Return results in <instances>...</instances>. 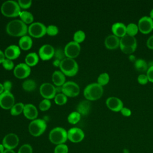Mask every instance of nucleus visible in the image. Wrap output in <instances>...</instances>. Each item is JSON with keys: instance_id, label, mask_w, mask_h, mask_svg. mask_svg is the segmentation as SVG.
I'll use <instances>...</instances> for the list:
<instances>
[{"instance_id": "de8ad7c7", "label": "nucleus", "mask_w": 153, "mask_h": 153, "mask_svg": "<svg viewBox=\"0 0 153 153\" xmlns=\"http://www.w3.org/2000/svg\"><path fill=\"white\" fill-rule=\"evenodd\" d=\"M146 46L149 49L153 50V35H151L146 40Z\"/></svg>"}, {"instance_id": "473e14b6", "label": "nucleus", "mask_w": 153, "mask_h": 153, "mask_svg": "<svg viewBox=\"0 0 153 153\" xmlns=\"http://www.w3.org/2000/svg\"><path fill=\"white\" fill-rule=\"evenodd\" d=\"M109 75L107 72H103L100 74L97 78V83L103 86L108 83L109 81Z\"/></svg>"}, {"instance_id": "4468645a", "label": "nucleus", "mask_w": 153, "mask_h": 153, "mask_svg": "<svg viewBox=\"0 0 153 153\" xmlns=\"http://www.w3.org/2000/svg\"><path fill=\"white\" fill-rule=\"evenodd\" d=\"M39 93L44 99H51L56 95V87L51 83L44 82L39 87Z\"/></svg>"}, {"instance_id": "58836bf2", "label": "nucleus", "mask_w": 153, "mask_h": 153, "mask_svg": "<svg viewBox=\"0 0 153 153\" xmlns=\"http://www.w3.org/2000/svg\"><path fill=\"white\" fill-rule=\"evenodd\" d=\"M17 153H33V148L30 144L25 143L20 147Z\"/></svg>"}, {"instance_id": "72a5a7b5", "label": "nucleus", "mask_w": 153, "mask_h": 153, "mask_svg": "<svg viewBox=\"0 0 153 153\" xmlns=\"http://www.w3.org/2000/svg\"><path fill=\"white\" fill-rule=\"evenodd\" d=\"M68 100L67 96L63 93H58L54 97V102L58 105H65Z\"/></svg>"}, {"instance_id": "393cba45", "label": "nucleus", "mask_w": 153, "mask_h": 153, "mask_svg": "<svg viewBox=\"0 0 153 153\" xmlns=\"http://www.w3.org/2000/svg\"><path fill=\"white\" fill-rule=\"evenodd\" d=\"M33 44L32 38L27 35L22 36L19 41V45L20 49L23 50H28L30 49Z\"/></svg>"}, {"instance_id": "5fc2aeb1", "label": "nucleus", "mask_w": 153, "mask_h": 153, "mask_svg": "<svg viewBox=\"0 0 153 153\" xmlns=\"http://www.w3.org/2000/svg\"><path fill=\"white\" fill-rule=\"evenodd\" d=\"M56 93L57 92H62V86H56Z\"/></svg>"}, {"instance_id": "20e7f679", "label": "nucleus", "mask_w": 153, "mask_h": 153, "mask_svg": "<svg viewBox=\"0 0 153 153\" xmlns=\"http://www.w3.org/2000/svg\"><path fill=\"white\" fill-rule=\"evenodd\" d=\"M48 139L56 145L65 143L68 140V131L61 127H54L50 131Z\"/></svg>"}, {"instance_id": "4c0bfd02", "label": "nucleus", "mask_w": 153, "mask_h": 153, "mask_svg": "<svg viewBox=\"0 0 153 153\" xmlns=\"http://www.w3.org/2000/svg\"><path fill=\"white\" fill-rule=\"evenodd\" d=\"M68 146L65 143L56 145L54 149V153H68Z\"/></svg>"}, {"instance_id": "4d7b16f0", "label": "nucleus", "mask_w": 153, "mask_h": 153, "mask_svg": "<svg viewBox=\"0 0 153 153\" xmlns=\"http://www.w3.org/2000/svg\"><path fill=\"white\" fill-rule=\"evenodd\" d=\"M149 16H150V17L152 18L153 19V8L151 9V10L150 11V13H149Z\"/></svg>"}, {"instance_id": "c756f323", "label": "nucleus", "mask_w": 153, "mask_h": 153, "mask_svg": "<svg viewBox=\"0 0 153 153\" xmlns=\"http://www.w3.org/2000/svg\"><path fill=\"white\" fill-rule=\"evenodd\" d=\"M24 106L25 105L21 102L14 104L13 106L10 109V114L13 116L20 115L23 111Z\"/></svg>"}, {"instance_id": "864d4df0", "label": "nucleus", "mask_w": 153, "mask_h": 153, "mask_svg": "<svg viewBox=\"0 0 153 153\" xmlns=\"http://www.w3.org/2000/svg\"><path fill=\"white\" fill-rule=\"evenodd\" d=\"M4 153H16L14 150L12 149H5Z\"/></svg>"}, {"instance_id": "1a4fd4ad", "label": "nucleus", "mask_w": 153, "mask_h": 153, "mask_svg": "<svg viewBox=\"0 0 153 153\" xmlns=\"http://www.w3.org/2000/svg\"><path fill=\"white\" fill-rule=\"evenodd\" d=\"M62 93L68 97H76L80 91L79 85L74 81H67L62 86Z\"/></svg>"}, {"instance_id": "a211bd4d", "label": "nucleus", "mask_w": 153, "mask_h": 153, "mask_svg": "<svg viewBox=\"0 0 153 153\" xmlns=\"http://www.w3.org/2000/svg\"><path fill=\"white\" fill-rule=\"evenodd\" d=\"M106 105L109 109L114 112H119L124 107L123 102L115 96L108 97L106 100Z\"/></svg>"}, {"instance_id": "f8f14e48", "label": "nucleus", "mask_w": 153, "mask_h": 153, "mask_svg": "<svg viewBox=\"0 0 153 153\" xmlns=\"http://www.w3.org/2000/svg\"><path fill=\"white\" fill-rule=\"evenodd\" d=\"M19 143V138L18 136L13 133H10L6 134L2 141V144L5 149H15Z\"/></svg>"}, {"instance_id": "603ef678", "label": "nucleus", "mask_w": 153, "mask_h": 153, "mask_svg": "<svg viewBox=\"0 0 153 153\" xmlns=\"http://www.w3.org/2000/svg\"><path fill=\"white\" fill-rule=\"evenodd\" d=\"M5 150L4 146L2 143H0V153H4V151Z\"/></svg>"}, {"instance_id": "4be33fe9", "label": "nucleus", "mask_w": 153, "mask_h": 153, "mask_svg": "<svg viewBox=\"0 0 153 153\" xmlns=\"http://www.w3.org/2000/svg\"><path fill=\"white\" fill-rule=\"evenodd\" d=\"M111 30L114 35L121 38L126 34V25L122 22H115L112 24Z\"/></svg>"}, {"instance_id": "0eeeda50", "label": "nucleus", "mask_w": 153, "mask_h": 153, "mask_svg": "<svg viewBox=\"0 0 153 153\" xmlns=\"http://www.w3.org/2000/svg\"><path fill=\"white\" fill-rule=\"evenodd\" d=\"M47 128V123L43 119L36 118L32 120L28 126L30 134L34 137H38L42 134Z\"/></svg>"}, {"instance_id": "6e6552de", "label": "nucleus", "mask_w": 153, "mask_h": 153, "mask_svg": "<svg viewBox=\"0 0 153 153\" xmlns=\"http://www.w3.org/2000/svg\"><path fill=\"white\" fill-rule=\"evenodd\" d=\"M47 27L41 22H34L30 25L28 27V32L30 35L34 38H41L46 34Z\"/></svg>"}, {"instance_id": "a18cd8bd", "label": "nucleus", "mask_w": 153, "mask_h": 153, "mask_svg": "<svg viewBox=\"0 0 153 153\" xmlns=\"http://www.w3.org/2000/svg\"><path fill=\"white\" fill-rule=\"evenodd\" d=\"M3 87H4V91H10L12 88V82L9 81L7 80L4 82Z\"/></svg>"}, {"instance_id": "a878e982", "label": "nucleus", "mask_w": 153, "mask_h": 153, "mask_svg": "<svg viewBox=\"0 0 153 153\" xmlns=\"http://www.w3.org/2000/svg\"><path fill=\"white\" fill-rule=\"evenodd\" d=\"M25 61V63L27 65L29 66L30 67L33 66L38 63L39 56L35 52L29 53L26 56Z\"/></svg>"}, {"instance_id": "ea45409f", "label": "nucleus", "mask_w": 153, "mask_h": 153, "mask_svg": "<svg viewBox=\"0 0 153 153\" xmlns=\"http://www.w3.org/2000/svg\"><path fill=\"white\" fill-rule=\"evenodd\" d=\"M58 32H59V29L55 25H51L47 27L46 33L50 36H55L58 33Z\"/></svg>"}, {"instance_id": "f704fd0d", "label": "nucleus", "mask_w": 153, "mask_h": 153, "mask_svg": "<svg viewBox=\"0 0 153 153\" xmlns=\"http://www.w3.org/2000/svg\"><path fill=\"white\" fill-rule=\"evenodd\" d=\"M74 41L79 44L82 42L85 38V33L84 31L81 30H77L75 32L74 35Z\"/></svg>"}, {"instance_id": "09e8293b", "label": "nucleus", "mask_w": 153, "mask_h": 153, "mask_svg": "<svg viewBox=\"0 0 153 153\" xmlns=\"http://www.w3.org/2000/svg\"><path fill=\"white\" fill-rule=\"evenodd\" d=\"M5 59V56L4 53L0 50V63H2Z\"/></svg>"}, {"instance_id": "7ed1b4c3", "label": "nucleus", "mask_w": 153, "mask_h": 153, "mask_svg": "<svg viewBox=\"0 0 153 153\" xmlns=\"http://www.w3.org/2000/svg\"><path fill=\"white\" fill-rule=\"evenodd\" d=\"M1 13L8 17H15L20 15V7L17 1L8 0L5 1L1 7Z\"/></svg>"}, {"instance_id": "423d86ee", "label": "nucleus", "mask_w": 153, "mask_h": 153, "mask_svg": "<svg viewBox=\"0 0 153 153\" xmlns=\"http://www.w3.org/2000/svg\"><path fill=\"white\" fill-rule=\"evenodd\" d=\"M59 68L60 71L68 76H73L75 75L78 71V65L74 59L66 57L60 64Z\"/></svg>"}, {"instance_id": "9b49d317", "label": "nucleus", "mask_w": 153, "mask_h": 153, "mask_svg": "<svg viewBox=\"0 0 153 153\" xmlns=\"http://www.w3.org/2000/svg\"><path fill=\"white\" fill-rule=\"evenodd\" d=\"M80 51L81 46L79 44L74 41L67 43L64 48L66 57L74 59L79 55Z\"/></svg>"}, {"instance_id": "cd10ccee", "label": "nucleus", "mask_w": 153, "mask_h": 153, "mask_svg": "<svg viewBox=\"0 0 153 153\" xmlns=\"http://www.w3.org/2000/svg\"><path fill=\"white\" fill-rule=\"evenodd\" d=\"M21 20L25 24L32 23L33 21V16L32 14L27 11H22L19 15Z\"/></svg>"}, {"instance_id": "6e6d98bb", "label": "nucleus", "mask_w": 153, "mask_h": 153, "mask_svg": "<svg viewBox=\"0 0 153 153\" xmlns=\"http://www.w3.org/2000/svg\"><path fill=\"white\" fill-rule=\"evenodd\" d=\"M4 91V90L3 84L0 82V94H1V93H2Z\"/></svg>"}, {"instance_id": "13d9d810", "label": "nucleus", "mask_w": 153, "mask_h": 153, "mask_svg": "<svg viewBox=\"0 0 153 153\" xmlns=\"http://www.w3.org/2000/svg\"><path fill=\"white\" fill-rule=\"evenodd\" d=\"M123 152L124 153H129V152H128V150H127V149H124V151H123Z\"/></svg>"}, {"instance_id": "ddd939ff", "label": "nucleus", "mask_w": 153, "mask_h": 153, "mask_svg": "<svg viewBox=\"0 0 153 153\" xmlns=\"http://www.w3.org/2000/svg\"><path fill=\"white\" fill-rule=\"evenodd\" d=\"M15 99L11 91H4L0 94V106L4 109H10L14 105Z\"/></svg>"}, {"instance_id": "9d476101", "label": "nucleus", "mask_w": 153, "mask_h": 153, "mask_svg": "<svg viewBox=\"0 0 153 153\" xmlns=\"http://www.w3.org/2000/svg\"><path fill=\"white\" fill-rule=\"evenodd\" d=\"M137 26L140 32L147 34L153 29V19L150 16H143L139 19Z\"/></svg>"}, {"instance_id": "c03bdc74", "label": "nucleus", "mask_w": 153, "mask_h": 153, "mask_svg": "<svg viewBox=\"0 0 153 153\" xmlns=\"http://www.w3.org/2000/svg\"><path fill=\"white\" fill-rule=\"evenodd\" d=\"M146 76L148 77V81L153 82V65L149 66L146 71Z\"/></svg>"}, {"instance_id": "3c124183", "label": "nucleus", "mask_w": 153, "mask_h": 153, "mask_svg": "<svg viewBox=\"0 0 153 153\" xmlns=\"http://www.w3.org/2000/svg\"><path fill=\"white\" fill-rule=\"evenodd\" d=\"M60 61L59 60H54L53 62V64L54 66H56V67H59L60 66Z\"/></svg>"}, {"instance_id": "412c9836", "label": "nucleus", "mask_w": 153, "mask_h": 153, "mask_svg": "<svg viewBox=\"0 0 153 153\" xmlns=\"http://www.w3.org/2000/svg\"><path fill=\"white\" fill-rule=\"evenodd\" d=\"M6 59L11 60L17 59L20 54V48L16 45H11L6 48L4 51Z\"/></svg>"}, {"instance_id": "37998d69", "label": "nucleus", "mask_w": 153, "mask_h": 153, "mask_svg": "<svg viewBox=\"0 0 153 153\" xmlns=\"http://www.w3.org/2000/svg\"><path fill=\"white\" fill-rule=\"evenodd\" d=\"M137 79L138 82L140 84H145L149 81L146 75L144 74H140V75H139Z\"/></svg>"}, {"instance_id": "c9c22d12", "label": "nucleus", "mask_w": 153, "mask_h": 153, "mask_svg": "<svg viewBox=\"0 0 153 153\" xmlns=\"http://www.w3.org/2000/svg\"><path fill=\"white\" fill-rule=\"evenodd\" d=\"M65 57H66V56L65 54L64 50H62L60 48H58L55 50V52L53 57H54V60H57L62 62L64 59H65Z\"/></svg>"}, {"instance_id": "b1692460", "label": "nucleus", "mask_w": 153, "mask_h": 153, "mask_svg": "<svg viewBox=\"0 0 153 153\" xmlns=\"http://www.w3.org/2000/svg\"><path fill=\"white\" fill-rule=\"evenodd\" d=\"M65 75L61 71H55L52 74V81L56 86H62L65 83Z\"/></svg>"}, {"instance_id": "49530a36", "label": "nucleus", "mask_w": 153, "mask_h": 153, "mask_svg": "<svg viewBox=\"0 0 153 153\" xmlns=\"http://www.w3.org/2000/svg\"><path fill=\"white\" fill-rule=\"evenodd\" d=\"M121 113L123 115L125 116V117H129L131 115V111L130 109H129L127 107H125L124 106L120 111Z\"/></svg>"}, {"instance_id": "5701e85b", "label": "nucleus", "mask_w": 153, "mask_h": 153, "mask_svg": "<svg viewBox=\"0 0 153 153\" xmlns=\"http://www.w3.org/2000/svg\"><path fill=\"white\" fill-rule=\"evenodd\" d=\"M91 109V103L88 100L81 101L76 106V111L81 115H87Z\"/></svg>"}, {"instance_id": "2eb2a0df", "label": "nucleus", "mask_w": 153, "mask_h": 153, "mask_svg": "<svg viewBox=\"0 0 153 153\" xmlns=\"http://www.w3.org/2000/svg\"><path fill=\"white\" fill-rule=\"evenodd\" d=\"M31 72L30 67L25 63H20L18 64L14 69V76L19 79H24L27 77Z\"/></svg>"}, {"instance_id": "2f4dec72", "label": "nucleus", "mask_w": 153, "mask_h": 153, "mask_svg": "<svg viewBox=\"0 0 153 153\" xmlns=\"http://www.w3.org/2000/svg\"><path fill=\"white\" fill-rule=\"evenodd\" d=\"M81 118V115L77 111H74L69 114L68 117V121L71 124H75L79 122Z\"/></svg>"}, {"instance_id": "c85d7f7f", "label": "nucleus", "mask_w": 153, "mask_h": 153, "mask_svg": "<svg viewBox=\"0 0 153 153\" xmlns=\"http://www.w3.org/2000/svg\"><path fill=\"white\" fill-rule=\"evenodd\" d=\"M22 87L26 91H33L36 87V84L33 79H28L23 82Z\"/></svg>"}, {"instance_id": "aec40b11", "label": "nucleus", "mask_w": 153, "mask_h": 153, "mask_svg": "<svg viewBox=\"0 0 153 153\" xmlns=\"http://www.w3.org/2000/svg\"><path fill=\"white\" fill-rule=\"evenodd\" d=\"M120 38L114 34L108 35L105 39L104 44L105 47L109 50L117 48L120 46Z\"/></svg>"}, {"instance_id": "8fccbe9b", "label": "nucleus", "mask_w": 153, "mask_h": 153, "mask_svg": "<svg viewBox=\"0 0 153 153\" xmlns=\"http://www.w3.org/2000/svg\"><path fill=\"white\" fill-rule=\"evenodd\" d=\"M128 59H129V60H130V61H132V62H134L135 60H136V56H135L134 54H131L129 55Z\"/></svg>"}, {"instance_id": "bb28decb", "label": "nucleus", "mask_w": 153, "mask_h": 153, "mask_svg": "<svg viewBox=\"0 0 153 153\" xmlns=\"http://www.w3.org/2000/svg\"><path fill=\"white\" fill-rule=\"evenodd\" d=\"M134 66L137 71L140 72L146 71L149 67L146 61L142 58L137 59L135 60V62H134Z\"/></svg>"}, {"instance_id": "7c9ffc66", "label": "nucleus", "mask_w": 153, "mask_h": 153, "mask_svg": "<svg viewBox=\"0 0 153 153\" xmlns=\"http://www.w3.org/2000/svg\"><path fill=\"white\" fill-rule=\"evenodd\" d=\"M139 31L137 24L134 23H130L126 26V34L134 36Z\"/></svg>"}, {"instance_id": "39448f33", "label": "nucleus", "mask_w": 153, "mask_h": 153, "mask_svg": "<svg viewBox=\"0 0 153 153\" xmlns=\"http://www.w3.org/2000/svg\"><path fill=\"white\" fill-rule=\"evenodd\" d=\"M120 47L126 54H132L137 48V40L135 36L126 34L120 38Z\"/></svg>"}, {"instance_id": "a19ab883", "label": "nucleus", "mask_w": 153, "mask_h": 153, "mask_svg": "<svg viewBox=\"0 0 153 153\" xmlns=\"http://www.w3.org/2000/svg\"><path fill=\"white\" fill-rule=\"evenodd\" d=\"M2 65L4 68L8 71H10L13 69L14 67V65L13 60L8 59H5L4 60V62L2 63Z\"/></svg>"}, {"instance_id": "e433bc0d", "label": "nucleus", "mask_w": 153, "mask_h": 153, "mask_svg": "<svg viewBox=\"0 0 153 153\" xmlns=\"http://www.w3.org/2000/svg\"><path fill=\"white\" fill-rule=\"evenodd\" d=\"M51 103L49 99H44L39 104V108L42 111H45L50 109Z\"/></svg>"}, {"instance_id": "6ab92c4d", "label": "nucleus", "mask_w": 153, "mask_h": 153, "mask_svg": "<svg viewBox=\"0 0 153 153\" xmlns=\"http://www.w3.org/2000/svg\"><path fill=\"white\" fill-rule=\"evenodd\" d=\"M23 112L26 118L32 120L36 119L38 115V112L36 106L31 103L25 105Z\"/></svg>"}, {"instance_id": "f3484780", "label": "nucleus", "mask_w": 153, "mask_h": 153, "mask_svg": "<svg viewBox=\"0 0 153 153\" xmlns=\"http://www.w3.org/2000/svg\"><path fill=\"white\" fill-rule=\"evenodd\" d=\"M54 52L55 49L52 45L50 44H44L39 49V57L42 60H48L54 57Z\"/></svg>"}, {"instance_id": "f03ea898", "label": "nucleus", "mask_w": 153, "mask_h": 153, "mask_svg": "<svg viewBox=\"0 0 153 153\" xmlns=\"http://www.w3.org/2000/svg\"><path fill=\"white\" fill-rule=\"evenodd\" d=\"M83 93L85 98L89 101L97 100L103 93V86L97 82L91 83L85 87Z\"/></svg>"}, {"instance_id": "f257e3e1", "label": "nucleus", "mask_w": 153, "mask_h": 153, "mask_svg": "<svg viewBox=\"0 0 153 153\" xmlns=\"http://www.w3.org/2000/svg\"><path fill=\"white\" fill-rule=\"evenodd\" d=\"M7 33L13 36H23L28 32V27L21 20L16 19L10 21L6 26Z\"/></svg>"}, {"instance_id": "79ce46f5", "label": "nucleus", "mask_w": 153, "mask_h": 153, "mask_svg": "<svg viewBox=\"0 0 153 153\" xmlns=\"http://www.w3.org/2000/svg\"><path fill=\"white\" fill-rule=\"evenodd\" d=\"M20 8L27 9L29 8L32 5V1L30 0H19L17 1Z\"/></svg>"}, {"instance_id": "dca6fc26", "label": "nucleus", "mask_w": 153, "mask_h": 153, "mask_svg": "<svg viewBox=\"0 0 153 153\" xmlns=\"http://www.w3.org/2000/svg\"><path fill=\"white\" fill-rule=\"evenodd\" d=\"M85 134L82 130L78 127H72L68 131V139L73 143H79L84 138Z\"/></svg>"}]
</instances>
